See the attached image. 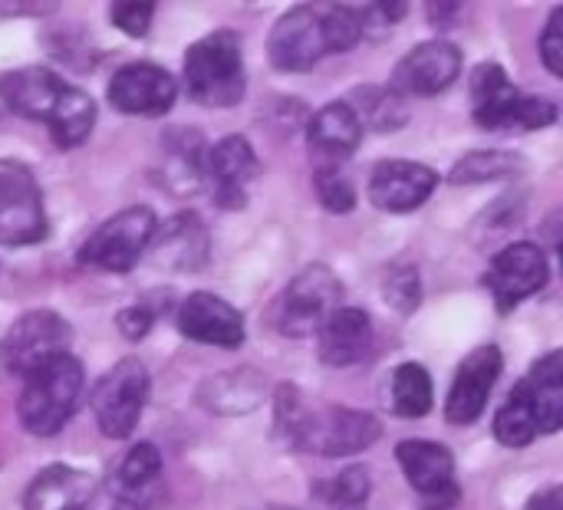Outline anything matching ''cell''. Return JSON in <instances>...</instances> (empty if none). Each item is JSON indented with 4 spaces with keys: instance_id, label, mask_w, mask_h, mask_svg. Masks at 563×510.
Listing matches in <instances>:
<instances>
[{
    "instance_id": "cell-1",
    "label": "cell",
    "mask_w": 563,
    "mask_h": 510,
    "mask_svg": "<svg viewBox=\"0 0 563 510\" xmlns=\"http://www.w3.org/2000/svg\"><path fill=\"white\" fill-rule=\"evenodd\" d=\"M0 102L33 122H43L59 148H76L96 125V102L63 76L43 66H23L0 76Z\"/></svg>"
},
{
    "instance_id": "cell-2",
    "label": "cell",
    "mask_w": 563,
    "mask_h": 510,
    "mask_svg": "<svg viewBox=\"0 0 563 510\" xmlns=\"http://www.w3.org/2000/svg\"><path fill=\"white\" fill-rule=\"evenodd\" d=\"M363 20L353 7H317L300 3L290 7L267 36V56L284 73H303L313 69L323 56L346 53L360 43Z\"/></svg>"
},
{
    "instance_id": "cell-3",
    "label": "cell",
    "mask_w": 563,
    "mask_h": 510,
    "mask_svg": "<svg viewBox=\"0 0 563 510\" xmlns=\"http://www.w3.org/2000/svg\"><path fill=\"white\" fill-rule=\"evenodd\" d=\"M274 402H277V435L313 455H327V458L356 455L366 452L383 435L376 415L343 406L310 409L294 386H280L274 392Z\"/></svg>"
},
{
    "instance_id": "cell-4",
    "label": "cell",
    "mask_w": 563,
    "mask_h": 510,
    "mask_svg": "<svg viewBox=\"0 0 563 510\" xmlns=\"http://www.w3.org/2000/svg\"><path fill=\"white\" fill-rule=\"evenodd\" d=\"M185 89L198 106L231 109L247 89L241 40L231 30H214L185 53Z\"/></svg>"
},
{
    "instance_id": "cell-5",
    "label": "cell",
    "mask_w": 563,
    "mask_h": 510,
    "mask_svg": "<svg viewBox=\"0 0 563 510\" xmlns=\"http://www.w3.org/2000/svg\"><path fill=\"white\" fill-rule=\"evenodd\" d=\"M82 396V366L79 359L56 356L46 366L33 369L23 379L20 399H16V419L30 435H56L76 412Z\"/></svg>"
},
{
    "instance_id": "cell-6",
    "label": "cell",
    "mask_w": 563,
    "mask_h": 510,
    "mask_svg": "<svg viewBox=\"0 0 563 510\" xmlns=\"http://www.w3.org/2000/svg\"><path fill=\"white\" fill-rule=\"evenodd\" d=\"M340 300H343L340 277L323 264H310L284 287L280 300L274 303V326L294 340L310 336L340 307Z\"/></svg>"
},
{
    "instance_id": "cell-7",
    "label": "cell",
    "mask_w": 563,
    "mask_h": 510,
    "mask_svg": "<svg viewBox=\"0 0 563 510\" xmlns=\"http://www.w3.org/2000/svg\"><path fill=\"white\" fill-rule=\"evenodd\" d=\"M148 402V373L139 359L115 363L89 396V409L96 415V425L106 439H129L139 425V415Z\"/></svg>"
},
{
    "instance_id": "cell-8",
    "label": "cell",
    "mask_w": 563,
    "mask_h": 510,
    "mask_svg": "<svg viewBox=\"0 0 563 510\" xmlns=\"http://www.w3.org/2000/svg\"><path fill=\"white\" fill-rule=\"evenodd\" d=\"M73 326L53 310L23 313L0 340V366L13 376H30L56 356H66Z\"/></svg>"
},
{
    "instance_id": "cell-9",
    "label": "cell",
    "mask_w": 563,
    "mask_h": 510,
    "mask_svg": "<svg viewBox=\"0 0 563 510\" xmlns=\"http://www.w3.org/2000/svg\"><path fill=\"white\" fill-rule=\"evenodd\" d=\"M155 234V214L148 208H125L106 224H99L79 247V264L109 274H129Z\"/></svg>"
},
{
    "instance_id": "cell-10",
    "label": "cell",
    "mask_w": 563,
    "mask_h": 510,
    "mask_svg": "<svg viewBox=\"0 0 563 510\" xmlns=\"http://www.w3.org/2000/svg\"><path fill=\"white\" fill-rule=\"evenodd\" d=\"M43 195L33 171L20 162L0 158V244L26 247L46 237Z\"/></svg>"
},
{
    "instance_id": "cell-11",
    "label": "cell",
    "mask_w": 563,
    "mask_h": 510,
    "mask_svg": "<svg viewBox=\"0 0 563 510\" xmlns=\"http://www.w3.org/2000/svg\"><path fill=\"white\" fill-rule=\"evenodd\" d=\"M548 277H551L548 254L531 241H518V244H508L501 254H495L485 274V287L492 290L495 307L501 313H511L518 303L541 293L548 287Z\"/></svg>"
},
{
    "instance_id": "cell-12",
    "label": "cell",
    "mask_w": 563,
    "mask_h": 510,
    "mask_svg": "<svg viewBox=\"0 0 563 510\" xmlns=\"http://www.w3.org/2000/svg\"><path fill=\"white\" fill-rule=\"evenodd\" d=\"M396 462L409 478V485L426 501L452 508L462 498V488L455 481V458L445 445L426 439H406L396 445Z\"/></svg>"
},
{
    "instance_id": "cell-13",
    "label": "cell",
    "mask_w": 563,
    "mask_h": 510,
    "mask_svg": "<svg viewBox=\"0 0 563 510\" xmlns=\"http://www.w3.org/2000/svg\"><path fill=\"white\" fill-rule=\"evenodd\" d=\"M106 96L125 115H165L175 106L178 82L155 63H129L115 69Z\"/></svg>"
},
{
    "instance_id": "cell-14",
    "label": "cell",
    "mask_w": 563,
    "mask_h": 510,
    "mask_svg": "<svg viewBox=\"0 0 563 510\" xmlns=\"http://www.w3.org/2000/svg\"><path fill=\"white\" fill-rule=\"evenodd\" d=\"M462 73V53L459 46L445 40L419 43L412 53H406L393 69V92L406 96H439L445 92Z\"/></svg>"
},
{
    "instance_id": "cell-15",
    "label": "cell",
    "mask_w": 563,
    "mask_h": 510,
    "mask_svg": "<svg viewBox=\"0 0 563 510\" xmlns=\"http://www.w3.org/2000/svg\"><path fill=\"white\" fill-rule=\"evenodd\" d=\"M501 366H505V359H501L498 346H478L462 359L452 392H449V402H445V419L452 425H472L482 419V412L492 399V389L501 376Z\"/></svg>"
},
{
    "instance_id": "cell-16",
    "label": "cell",
    "mask_w": 563,
    "mask_h": 510,
    "mask_svg": "<svg viewBox=\"0 0 563 510\" xmlns=\"http://www.w3.org/2000/svg\"><path fill=\"white\" fill-rule=\"evenodd\" d=\"M439 188V175L422 162H379L369 175V201L389 214L422 208Z\"/></svg>"
},
{
    "instance_id": "cell-17",
    "label": "cell",
    "mask_w": 563,
    "mask_h": 510,
    "mask_svg": "<svg viewBox=\"0 0 563 510\" xmlns=\"http://www.w3.org/2000/svg\"><path fill=\"white\" fill-rule=\"evenodd\" d=\"M261 175V162L244 135H228L205 152V178L214 185V201L238 211L247 198V185Z\"/></svg>"
},
{
    "instance_id": "cell-18",
    "label": "cell",
    "mask_w": 563,
    "mask_h": 510,
    "mask_svg": "<svg viewBox=\"0 0 563 510\" xmlns=\"http://www.w3.org/2000/svg\"><path fill=\"white\" fill-rule=\"evenodd\" d=\"M178 330L195 343L221 346V350H238L247 340L244 317L238 313V307H231L214 293H191L178 307Z\"/></svg>"
},
{
    "instance_id": "cell-19",
    "label": "cell",
    "mask_w": 563,
    "mask_h": 510,
    "mask_svg": "<svg viewBox=\"0 0 563 510\" xmlns=\"http://www.w3.org/2000/svg\"><path fill=\"white\" fill-rule=\"evenodd\" d=\"M373 350V323L360 307H336L323 326L317 330V353L323 366L346 369L369 356Z\"/></svg>"
},
{
    "instance_id": "cell-20",
    "label": "cell",
    "mask_w": 563,
    "mask_h": 510,
    "mask_svg": "<svg viewBox=\"0 0 563 510\" xmlns=\"http://www.w3.org/2000/svg\"><path fill=\"white\" fill-rule=\"evenodd\" d=\"M525 399L538 435H554L563 425V353L554 350L531 366V373L515 386Z\"/></svg>"
},
{
    "instance_id": "cell-21",
    "label": "cell",
    "mask_w": 563,
    "mask_h": 510,
    "mask_svg": "<svg viewBox=\"0 0 563 510\" xmlns=\"http://www.w3.org/2000/svg\"><path fill=\"white\" fill-rule=\"evenodd\" d=\"M360 142H363V122L350 109V102L323 106L307 125V148L320 165H340L346 155L360 148Z\"/></svg>"
},
{
    "instance_id": "cell-22",
    "label": "cell",
    "mask_w": 563,
    "mask_h": 510,
    "mask_svg": "<svg viewBox=\"0 0 563 510\" xmlns=\"http://www.w3.org/2000/svg\"><path fill=\"white\" fill-rule=\"evenodd\" d=\"M152 254L168 270H201L208 260V231L198 214H175L162 231L152 234Z\"/></svg>"
},
{
    "instance_id": "cell-23",
    "label": "cell",
    "mask_w": 563,
    "mask_h": 510,
    "mask_svg": "<svg viewBox=\"0 0 563 510\" xmlns=\"http://www.w3.org/2000/svg\"><path fill=\"white\" fill-rule=\"evenodd\" d=\"M26 510H89L92 508V478L69 465L43 468L23 498Z\"/></svg>"
},
{
    "instance_id": "cell-24",
    "label": "cell",
    "mask_w": 563,
    "mask_h": 510,
    "mask_svg": "<svg viewBox=\"0 0 563 510\" xmlns=\"http://www.w3.org/2000/svg\"><path fill=\"white\" fill-rule=\"evenodd\" d=\"M472 115L482 129H511L521 92L498 63H482L472 73Z\"/></svg>"
},
{
    "instance_id": "cell-25",
    "label": "cell",
    "mask_w": 563,
    "mask_h": 510,
    "mask_svg": "<svg viewBox=\"0 0 563 510\" xmlns=\"http://www.w3.org/2000/svg\"><path fill=\"white\" fill-rule=\"evenodd\" d=\"M162 145H165V158H168V178H172L168 185L178 191V181H185L181 195L198 191L201 178H205V152H208L205 138L198 132L178 125L175 132H168L162 138Z\"/></svg>"
},
{
    "instance_id": "cell-26",
    "label": "cell",
    "mask_w": 563,
    "mask_h": 510,
    "mask_svg": "<svg viewBox=\"0 0 563 510\" xmlns=\"http://www.w3.org/2000/svg\"><path fill=\"white\" fill-rule=\"evenodd\" d=\"M264 379L254 376V373H228V376H214L211 382H205L201 389V402L211 409V412H224L228 409V399H238V412H251L264 402Z\"/></svg>"
},
{
    "instance_id": "cell-27",
    "label": "cell",
    "mask_w": 563,
    "mask_h": 510,
    "mask_svg": "<svg viewBox=\"0 0 563 510\" xmlns=\"http://www.w3.org/2000/svg\"><path fill=\"white\" fill-rule=\"evenodd\" d=\"M432 376L419 363H402L393 373V409L402 419H426L432 412Z\"/></svg>"
},
{
    "instance_id": "cell-28",
    "label": "cell",
    "mask_w": 563,
    "mask_h": 510,
    "mask_svg": "<svg viewBox=\"0 0 563 510\" xmlns=\"http://www.w3.org/2000/svg\"><path fill=\"white\" fill-rule=\"evenodd\" d=\"M350 109L360 115L363 125H373L376 132H396L409 112H406V99L399 92H393L389 86L386 89H376V86H366V89H356Z\"/></svg>"
},
{
    "instance_id": "cell-29",
    "label": "cell",
    "mask_w": 563,
    "mask_h": 510,
    "mask_svg": "<svg viewBox=\"0 0 563 510\" xmlns=\"http://www.w3.org/2000/svg\"><path fill=\"white\" fill-rule=\"evenodd\" d=\"M158 472H162V455H158V448H155L152 442H142V445H135V448L122 458V465H119V472H115V478H112V488H115L119 495L135 498L139 491H145V488L158 478Z\"/></svg>"
},
{
    "instance_id": "cell-30",
    "label": "cell",
    "mask_w": 563,
    "mask_h": 510,
    "mask_svg": "<svg viewBox=\"0 0 563 510\" xmlns=\"http://www.w3.org/2000/svg\"><path fill=\"white\" fill-rule=\"evenodd\" d=\"M495 439L505 445V448H525L538 439V429H534V419L525 406V399L518 392L508 396V402L501 406L498 419H495Z\"/></svg>"
},
{
    "instance_id": "cell-31",
    "label": "cell",
    "mask_w": 563,
    "mask_h": 510,
    "mask_svg": "<svg viewBox=\"0 0 563 510\" xmlns=\"http://www.w3.org/2000/svg\"><path fill=\"white\" fill-rule=\"evenodd\" d=\"M518 168H521V165H518L515 155H505V152H472L462 165H455L452 181H455V185L495 181V178L515 175Z\"/></svg>"
},
{
    "instance_id": "cell-32",
    "label": "cell",
    "mask_w": 563,
    "mask_h": 510,
    "mask_svg": "<svg viewBox=\"0 0 563 510\" xmlns=\"http://www.w3.org/2000/svg\"><path fill=\"white\" fill-rule=\"evenodd\" d=\"M313 188H317L320 204H323L330 214H346V211L356 208V188H353V181L340 171V165H317Z\"/></svg>"
},
{
    "instance_id": "cell-33",
    "label": "cell",
    "mask_w": 563,
    "mask_h": 510,
    "mask_svg": "<svg viewBox=\"0 0 563 510\" xmlns=\"http://www.w3.org/2000/svg\"><path fill=\"white\" fill-rule=\"evenodd\" d=\"M369 498V472L363 465H353L340 472V478L330 485V505L333 510H363Z\"/></svg>"
},
{
    "instance_id": "cell-34",
    "label": "cell",
    "mask_w": 563,
    "mask_h": 510,
    "mask_svg": "<svg viewBox=\"0 0 563 510\" xmlns=\"http://www.w3.org/2000/svg\"><path fill=\"white\" fill-rule=\"evenodd\" d=\"M383 293H386V300H389L399 313H412V310L419 307V297H422V290H419V274H416L412 267H406V264L393 267V270L386 274Z\"/></svg>"
},
{
    "instance_id": "cell-35",
    "label": "cell",
    "mask_w": 563,
    "mask_h": 510,
    "mask_svg": "<svg viewBox=\"0 0 563 510\" xmlns=\"http://www.w3.org/2000/svg\"><path fill=\"white\" fill-rule=\"evenodd\" d=\"M558 122V106L544 96H521L511 115V125L518 129H548Z\"/></svg>"
},
{
    "instance_id": "cell-36",
    "label": "cell",
    "mask_w": 563,
    "mask_h": 510,
    "mask_svg": "<svg viewBox=\"0 0 563 510\" xmlns=\"http://www.w3.org/2000/svg\"><path fill=\"white\" fill-rule=\"evenodd\" d=\"M109 16H112V23L122 33L145 36L148 26H152V16H155V3H112L109 7Z\"/></svg>"
},
{
    "instance_id": "cell-37",
    "label": "cell",
    "mask_w": 563,
    "mask_h": 510,
    "mask_svg": "<svg viewBox=\"0 0 563 510\" xmlns=\"http://www.w3.org/2000/svg\"><path fill=\"white\" fill-rule=\"evenodd\" d=\"M563 10H554L551 20H548V30L541 33V59L544 66L554 73V76H563Z\"/></svg>"
},
{
    "instance_id": "cell-38",
    "label": "cell",
    "mask_w": 563,
    "mask_h": 510,
    "mask_svg": "<svg viewBox=\"0 0 563 510\" xmlns=\"http://www.w3.org/2000/svg\"><path fill=\"white\" fill-rule=\"evenodd\" d=\"M152 310L148 307H129V310H122L119 313V320H115V326L122 330V336L125 340H142L148 330H152Z\"/></svg>"
},
{
    "instance_id": "cell-39",
    "label": "cell",
    "mask_w": 563,
    "mask_h": 510,
    "mask_svg": "<svg viewBox=\"0 0 563 510\" xmlns=\"http://www.w3.org/2000/svg\"><path fill=\"white\" fill-rule=\"evenodd\" d=\"M525 510H563V491L561 488H548V491L534 495Z\"/></svg>"
},
{
    "instance_id": "cell-40",
    "label": "cell",
    "mask_w": 563,
    "mask_h": 510,
    "mask_svg": "<svg viewBox=\"0 0 563 510\" xmlns=\"http://www.w3.org/2000/svg\"><path fill=\"white\" fill-rule=\"evenodd\" d=\"M267 510H290V508H267Z\"/></svg>"
}]
</instances>
